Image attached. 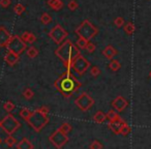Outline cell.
Wrapping results in <instances>:
<instances>
[{
	"instance_id": "cell-13",
	"label": "cell",
	"mask_w": 151,
	"mask_h": 149,
	"mask_svg": "<svg viewBox=\"0 0 151 149\" xmlns=\"http://www.w3.org/2000/svg\"><path fill=\"white\" fill-rule=\"evenodd\" d=\"M124 123H125V121H123V120L119 117V118H117V119L112 120V121L109 122V128L115 135H120V130H121Z\"/></svg>"
},
{
	"instance_id": "cell-14",
	"label": "cell",
	"mask_w": 151,
	"mask_h": 149,
	"mask_svg": "<svg viewBox=\"0 0 151 149\" xmlns=\"http://www.w3.org/2000/svg\"><path fill=\"white\" fill-rule=\"evenodd\" d=\"M4 60L9 65L14 66V65L19 62V60H20L19 54H17V53H15V52H12V51H7V53L4 56Z\"/></svg>"
},
{
	"instance_id": "cell-42",
	"label": "cell",
	"mask_w": 151,
	"mask_h": 149,
	"mask_svg": "<svg viewBox=\"0 0 151 149\" xmlns=\"http://www.w3.org/2000/svg\"><path fill=\"white\" fill-rule=\"evenodd\" d=\"M0 128H1V121H0Z\"/></svg>"
},
{
	"instance_id": "cell-35",
	"label": "cell",
	"mask_w": 151,
	"mask_h": 149,
	"mask_svg": "<svg viewBox=\"0 0 151 149\" xmlns=\"http://www.w3.org/2000/svg\"><path fill=\"white\" fill-rule=\"evenodd\" d=\"M114 24L117 28L122 27V26H124V19L122 17H117L114 21Z\"/></svg>"
},
{
	"instance_id": "cell-19",
	"label": "cell",
	"mask_w": 151,
	"mask_h": 149,
	"mask_svg": "<svg viewBox=\"0 0 151 149\" xmlns=\"http://www.w3.org/2000/svg\"><path fill=\"white\" fill-rule=\"evenodd\" d=\"M106 119H107V115L103 111H97L93 116V120L96 123H103V122H105Z\"/></svg>"
},
{
	"instance_id": "cell-25",
	"label": "cell",
	"mask_w": 151,
	"mask_h": 149,
	"mask_svg": "<svg viewBox=\"0 0 151 149\" xmlns=\"http://www.w3.org/2000/svg\"><path fill=\"white\" fill-rule=\"evenodd\" d=\"M107 119H109V121H112V120H115L117 119V118H119V114L117 113V111L116 110H110L109 112H108L107 114Z\"/></svg>"
},
{
	"instance_id": "cell-33",
	"label": "cell",
	"mask_w": 151,
	"mask_h": 149,
	"mask_svg": "<svg viewBox=\"0 0 151 149\" xmlns=\"http://www.w3.org/2000/svg\"><path fill=\"white\" fill-rule=\"evenodd\" d=\"M59 128H60L63 132H65V134H68L71 130V125L69 123H67V122H64V123L61 124V126Z\"/></svg>"
},
{
	"instance_id": "cell-1",
	"label": "cell",
	"mask_w": 151,
	"mask_h": 149,
	"mask_svg": "<svg viewBox=\"0 0 151 149\" xmlns=\"http://www.w3.org/2000/svg\"><path fill=\"white\" fill-rule=\"evenodd\" d=\"M81 85L82 84L80 81L68 69H66L54 83V87L64 97H70L73 93L78 91Z\"/></svg>"
},
{
	"instance_id": "cell-4",
	"label": "cell",
	"mask_w": 151,
	"mask_h": 149,
	"mask_svg": "<svg viewBox=\"0 0 151 149\" xmlns=\"http://www.w3.org/2000/svg\"><path fill=\"white\" fill-rule=\"evenodd\" d=\"M76 34L80 37H84L87 40H91L93 37L99 34V29L91 23L88 20H84L82 23L80 24L77 29H76Z\"/></svg>"
},
{
	"instance_id": "cell-2",
	"label": "cell",
	"mask_w": 151,
	"mask_h": 149,
	"mask_svg": "<svg viewBox=\"0 0 151 149\" xmlns=\"http://www.w3.org/2000/svg\"><path fill=\"white\" fill-rule=\"evenodd\" d=\"M55 55L62 61L65 68L71 71V65L79 55H81L78 46H76L71 40H65L55 50Z\"/></svg>"
},
{
	"instance_id": "cell-20",
	"label": "cell",
	"mask_w": 151,
	"mask_h": 149,
	"mask_svg": "<svg viewBox=\"0 0 151 149\" xmlns=\"http://www.w3.org/2000/svg\"><path fill=\"white\" fill-rule=\"evenodd\" d=\"M123 29H124V32H125L127 35H132L134 31H136V26L132 22H128L126 23L125 25L123 26Z\"/></svg>"
},
{
	"instance_id": "cell-34",
	"label": "cell",
	"mask_w": 151,
	"mask_h": 149,
	"mask_svg": "<svg viewBox=\"0 0 151 149\" xmlns=\"http://www.w3.org/2000/svg\"><path fill=\"white\" fill-rule=\"evenodd\" d=\"M95 49H96V47H95V45L93 44V42H91L90 40H88V42H87L86 48H85V50H86L88 53H93V52H94V51H95Z\"/></svg>"
},
{
	"instance_id": "cell-7",
	"label": "cell",
	"mask_w": 151,
	"mask_h": 149,
	"mask_svg": "<svg viewBox=\"0 0 151 149\" xmlns=\"http://www.w3.org/2000/svg\"><path fill=\"white\" fill-rule=\"evenodd\" d=\"M75 104L82 112H87L88 110H90L91 108H92L93 105H94V99H93V97H91L88 93L83 92L82 94H80L76 99Z\"/></svg>"
},
{
	"instance_id": "cell-16",
	"label": "cell",
	"mask_w": 151,
	"mask_h": 149,
	"mask_svg": "<svg viewBox=\"0 0 151 149\" xmlns=\"http://www.w3.org/2000/svg\"><path fill=\"white\" fill-rule=\"evenodd\" d=\"M21 38L26 42V44H33L36 42V36L32 32L25 31L21 34Z\"/></svg>"
},
{
	"instance_id": "cell-12",
	"label": "cell",
	"mask_w": 151,
	"mask_h": 149,
	"mask_svg": "<svg viewBox=\"0 0 151 149\" xmlns=\"http://www.w3.org/2000/svg\"><path fill=\"white\" fill-rule=\"evenodd\" d=\"M12 34L3 26H0V47H6L12 38Z\"/></svg>"
},
{
	"instance_id": "cell-27",
	"label": "cell",
	"mask_w": 151,
	"mask_h": 149,
	"mask_svg": "<svg viewBox=\"0 0 151 149\" xmlns=\"http://www.w3.org/2000/svg\"><path fill=\"white\" fill-rule=\"evenodd\" d=\"M4 143H5V145L6 146H9V147H13L14 145L17 143V140H16L15 138H14L12 135H9V136L6 137V138L4 139Z\"/></svg>"
},
{
	"instance_id": "cell-18",
	"label": "cell",
	"mask_w": 151,
	"mask_h": 149,
	"mask_svg": "<svg viewBox=\"0 0 151 149\" xmlns=\"http://www.w3.org/2000/svg\"><path fill=\"white\" fill-rule=\"evenodd\" d=\"M48 5L53 11H60L63 7V2L61 0H49Z\"/></svg>"
},
{
	"instance_id": "cell-5",
	"label": "cell",
	"mask_w": 151,
	"mask_h": 149,
	"mask_svg": "<svg viewBox=\"0 0 151 149\" xmlns=\"http://www.w3.org/2000/svg\"><path fill=\"white\" fill-rule=\"evenodd\" d=\"M21 127L20 121L12 114H7L2 120H1V128L6 132L7 135H13Z\"/></svg>"
},
{
	"instance_id": "cell-28",
	"label": "cell",
	"mask_w": 151,
	"mask_h": 149,
	"mask_svg": "<svg viewBox=\"0 0 151 149\" xmlns=\"http://www.w3.org/2000/svg\"><path fill=\"white\" fill-rule=\"evenodd\" d=\"M3 109H4L7 113H11V112H13L14 109H15V105H14L13 101H7L6 103L3 104Z\"/></svg>"
},
{
	"instance_id": "cell-23",
	"label": "cell",
	"mask_w": 151,
	"mask_h": 149,
	"mask_svg": "<svg viewBox=\"0 0 151 149\" xmlns=\"http://www.w3.org/2000/svg\"><path fill=\"white\" fill-rule=\"evenodd\" d=\"M26 53H27V56L29 57V58L33 59V58H35V57L38 55V50L35 48V47L31 46L30 48H28V49H27Z\"/></svg>"
},
{
	"instance_id": "cell-24",
	"label": "cell",
	"mask_w": 151,
	"mask_h": 149,
	"mask_svg": "<svg viewBox=\"0 0 151 149\" xmlns=\"http://www.w3.org/2000/svg\"><path fill=\"white\" fill-rule=\"evenodd\" d=\"M40 20L44 25H48V24H50L51 22H52V17H51L48 13H44L42 16H40Z\"/></svg>"
},
{
	"instance_id": "cell-10",
	"label": "cell",
	"mask_w": 151,
	"mask_h": 149,
	"mask_svg": "<svg viewBox=\"0 0 151 149\" xmlns=\"http://www.w3.org/2000/svg\"><path fill=\"white\" fill-rule=\"evenodd\" d=\"M49 140L50 142L54 145L56 148H62L67 142H68V137L67 134L63 132L60 128H58L57 130H55L50 137H49Z\"/></svg>"
},
{
	"instance_id": "cell-9",
	"label": "cell",
	"mask_w": 151,
	"mask_h": 149,
	"mask_svg": "<svg viewBox=\"0 0 151 149\" xmlns=\"http://www.w3.org/2000/svg\"><path fill=\"white\" fill-rule=\"evenodd\" d=\"M67 35H68V32H67L62 26L59 25V24L55 25L54 27L51 29V31L49 32V37L57 45L61 44L63 40H65Z\"/></svg>"
},
{
	"instance_id": "cell-6",
	"label": "cell",
	"mask_w": 151,
	"mask_h": 149,
	"mask_svg": "<svg viewBox=\"0 0 151 149\" xmlns=\"http://www.w3.org/2000/svg\"><path fill=\"white\" fill-rule=\"evenodd\" d=\"M7 51H12V52H15L17 54H22L25 50H27V46H26V42H24L21 38V36L19 35H13L9 40V42L6 46Z\"/></svg>"
},
{
	"instance_id": "cell-40",
	"label": "cell",
	"mask_w": 151,
	"mask_h": 149,
	"mask_svg": "<svg viewBox=\"0 0 151 149\" xmlns=\"http://www.w3.org/2000/svg\"><path fill=\"white\" fill-rule=\"evenodd\" d=\"M1 143H2V140H1V138H0V144H1Z\"/></svg>"
},
{
	"instance_id": "cell-31",
	"label": "cell",
	"mask_w": 151,
	"mask_h": 149,
	"mask_svg": "<svg viewBox=\"0 0 151 149\" xmlns=\"http://www.w3.org/2000/svg\"><path fill=\"white\" fill-rule=\"evenodd\" d=\"M67 7H68L69 11L73 12V11H76V9H78L79 3L77 2L76 0H70V1L68 2V4H67Z\"/></svg>"
},
{
	"instance_id": "cell-17",
	"label": "cell",
	"mask_w": 151,
	"mask_h": 149,
	"mask_svg": "<svg viewBox=\"0 0 151 149\" xmlns=\"http://www.w3.org/2000/svg\"><path fill=\"white\" fill-rule=\"evenodd\" d=\"M17 148L18 149H33L34 146L30 140H28L27 138H23L19 143L17 144Z\"/></svg>"
},
{
	"instance_id": "cell-29",
	"label": "cell",
	"mask_w": 151,
	"mask_h": 149,
	"mask_svg": "<svg viewBox=\"0 0 151 149\" xmlns=\"http://www.w3.org/2000/svg\"><path fill=\"white\" fill-rule=\"evenodd\" d=\"M87 42H88V40H87L86 38L80 37V36H79L78 40H77V46H78L80 49H85V48H86Z\"/></svg>"
},
{
	"instance_id": "cell-39",
	"label": "cell",
	"mask_w": 151,
	"mask_h": 149,
	"mask_svg": "<svg viewBox=\"0 0 151 149\" xmlns=\"http://www.w3.org/2000/svg\"><path fill=\"white\" fill-rule=\"evenodd\" d=\"M40 110L42 112V113H45V114H48L49 115V112H50V109H49L47 106H42V107H40Z\"/></svg>"
},
{
	"instance_id": "cell-41",
	"label": "cell",
	"mask_w": 151,
	"mask_h": 149,
	"mask_svg": "<svg viewBox=\"0 0 151 149\" xmlns=\"http://www.w3.org/2000/svg\"><path fill=\"white\" fill-rule=\"evenodd\" d=\"M149 76H150V78H151V71H150V73H149Z\"/></svg>"
},
{
	"instance_id": "cell-26",
	"label": "cell",
	"mask_w": 151,
	"mask_h": 149,
	"mask_svg": "<svg viewBox=\"0 0 151 149\" xmlns=\"http://www.w3.org/2000/svg\"><path fill=\"white\" fill-rule=\"evenodd\" d=\"M25 6H24L23 4H21V3H17V4L14 6V12H15L16 15L18 16H21L22 14L25 12Z\"/></svg>"
},
{
	"instance_id": "cell-3",
	"label": "cell",
	"mask_w": 151,
	"mask_h": 149,
	"mask_svg": "<svg viewBox=\"0 0 151 149\" xmlns=\"http://www.w3.org/2000/svg\"><path fill=\"white\" fill-rule=\"evenodd\" d=\"M26 122H27L30 125V127L33 128L36 132H40V130H42V128L49 123L48 114L42 113L40 109H37L32 112L29 119Z\"/></svg>"
},
{
	"instance_id": "cell-22",
	"label": "cell",
	"mask_w": 151,
	"mask_h": 149,
	"mask_svg": "<svg viewBox=\"0 0 151 149\" xmlns=\"http://www.w3.org/2000/svg\"><path fill=\"white\" fill-rule=\"evenodd\" d=\"M109 67L110 69H111L112 71H117L120 69V67H121V64H120V62L118 60H116V59H112L111 62L109 63Z\"/></svg>"
},
{
	"instance_id": "cell-32",
	"label": "cell",
	"mask_w": 151,
	"mask_h": 149,
	"mask_svg": "<svg viewBox=\"0 0 151 149\" xmlns=\"http://www.w3.org/2000/svg\"><path fill=\"white\" fill-rule=\"evenodd\" d=\"M129 132H130V127L125 122V123L123 124V126H122L121 130H120V135H122V136H127Z\"/></svg>"
},
{
	"instance_id": "cell-30",
	"label": "cell",
	"mask_w": 151,
	"mask_h": 149,
	"mask_svg": "<svg viewBox=\"0 0 151 149\" xmlns=\"http://www.w3.org/2000/svg\"><path fill=\"white\" fill-rule=\"evenodd\" d=\"M23 96L25 97L26 99H31L32 97L34 96V92L32 91V89L26 88L25 90L23 91Z\"/></svg>"
},
{
	"instance_id": "cell-38",
	"label": "cell",
	"mask_w": 151,
	"mask_h": 149,
	"mask_svg": "<svg viewBox=\"0 0 151 149\" xmlns=\"http://www.w3.org/2000/svg\"><path fill=\"white\" fill-rule=\"evenodd\" d=\"M11 4H12L11 0H0V5H1L3 9H7Z\"/></svg>"
},
{
	"instance_id": "cell-11",
	"label": "cell",
	"mask_w": 151,
	"mask_h": 149,
	"mask_svg": "<svg viewBox=\"0 0 151 149\" xmlns=\"http://www.w3.org/2000/svg\"><path fill=\"white\" fill-rule=\"evenodd\" d=\"M127 106H128V101L126 99H124L123 96H117L112 101V108L114 110H116L117 112L124 111L127 108Z\"/></svg>"
},
{
	"instance_id": "cell-8",
	"label": "cell",
	"mask_w": 151,
	"mask_h": 149,
	"mask_svg": "<svg viewBox=\"0 0 151 149\" xmlns=\"http://www.w3.org/2000/svg\"><path fill=\"white\" fill-rule=\"evenodd\" d=\"M90 65H91L90 62H89L84 56L79 55V56L75 59V61H73V65H71V69H73L75 73H78L79 76H83V75L88 71Z\"/></svg>"
},
{
	"instance_id": "cell-21",
	"label": "cell",
	"mask_w": 151,
	"mask_h": 149,
	"mask_svg": "<svg viewBox=\"0 0 151 149\" xmlns=\"http://www.w3.org/2000/svg\"><path fill=\"white\" fill-rule=\"evenodd\" d=\"M31 113H32V112L30 111L29 109H27V108H23V109H21V111H20L19 115H20V117H21L22 119L25 120V121H27V120L29 119Z\"/></svg>"
},
{
	"instance_id": "cell-36",
	"label": "cell",
	"mask_w": 151,
	"mask_h": 149,
	"mask_svg": "<svg viewBox=\"0 0 151 149\" xmlns=\"http://www.w3.org/2000/svg\"><path fill=\"white\" fill-rule=\"evenodd\" d=\"M103 144H101V142L99 141H96V140H94L92 143L90 144V146H89V148H91V149H101V148H103Z\"/></svg>"
},
{
	"instance_id": "cell-15",
	"label": "cell",
	"mask_w": 151,
	"mask_h": 149,
	"mask_svg": "<svg viewBox=\"0 0 151 149\" xmlns=\"http://www.w3.org/2000/svg\"><path fill=\"white\" fill-rule=\"evenodd\" d=\"M117 54H118V51L112 46H107L103 50V55L107 59H113Z\"/></svg>"
},
{
	"instance_id": "cell-37",
	"label": "cell",
	"mask_w": 151,
	"mask_h": 149,
	"mask_svg": "<svg viewBox=\"0 0 151 149\" xmlns=\"http://www.w3.org/2000/svg\"><path fill=\"white\" fill-rule=\"evenodd\" d=\"M90 73L92 77H99L101 75V69L97 66H92L90 69Z\"/></svg>"
}]
</instances>
